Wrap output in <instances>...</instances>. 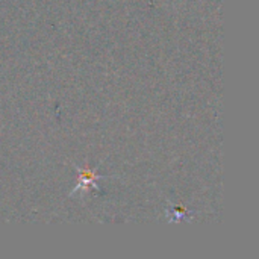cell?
Masks as SVG:
<instances>
[{
	"label": "cell",
	"instance_id": "1",
	"mask_svg": "<svg viewBox=\"0 0 259 259\" xmlns=\"http://www.w3.org/2000/svg\"><path fill=\"white\" fill-rule=\"evenodd\" d=\"M76 171H77V182H76V187L73 188L71 191V197L77 193H90L91 190H96L99 191V187H97V182L102 181V179H109V176H103V175H99V167L96 168H80L77 165H74Z\"/></svg>",
	"mask_w": 259,
	"mask_h": 259
}]
</instances>
